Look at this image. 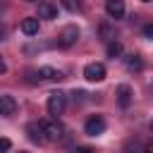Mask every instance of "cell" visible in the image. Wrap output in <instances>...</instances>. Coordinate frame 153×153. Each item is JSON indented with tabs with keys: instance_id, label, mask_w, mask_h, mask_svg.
Segmentation results:
<instances>
[{
	"instance_id": "15",
	"label": "cell",
	"mask_w": 153,
	"mask_h": 153,
	"mask_svg": "<svg viewBox=\"0 0 153 153\" xmlns=\"http://www.w3.org/2000/svg\"><path fill=\"white\" fill-rule=\"evenodd\" d=\"M127 67H129V69H134V72H139V69L143 67V62H141V57H139V55H129V57H127Z\"/></svg>"
},
{
	"instance_id": "5",
	"label": "cell",
	"mask_w": 153,
	"mask_h": 153,
	"mask_svg": "<svg viewBox=\"0 0 153 153\" xmlns=\"http://www.w3.org/2000/svg\"><path fill=\"white\" fill-rule=\"evenodd\" d=\"M84 131L88 134V136H100L103 131H105V120L103 117H88L86 120V124H84Z\"/></svg>"
},
{
	"instance_id": "23",
	"label": "cell",
	"mask_w": 153,
	"mask_h": 153,
	"mask_svg": "<svg viewBox=\"0 0 153 153\" xmlns=\"http://www.w3.org/2000/svg\"><path fill=\"white\" fill-rule=\"evenodd\" d=\"M141 2H153V0H141Z\"/></svg>"
},
{
	"instance_id": "19",
	"label": "cell",
	"mask_w": 153,
	"mask_h": 153,
	"mask_svg": "<svg viewBox=\"0 0 153 153\" xmlns=\"http://www.w3.org/2000/svg\"><path fill=\"white\" fill-rule=\"evenodd\" d=\"M143 38L153 41V24H146V26H143Z\"/></svg>"
},
{
	"instance_id": "9",
	"label": "cell",
	"mask_w": 153,
	"mask_h": 153,
	"mask_svg": "<svg viewBox=\"0 0 153 153\" xmlns=\"http://www.w3.org/2000/svg\"><path fill=\"white\" fill-rule=\"evenodd\" d=\"M17 112V100L12 96H0V115L2 117H10Z\"/></svg>"
},
{
	"instance_id": "3",
	"label": "cell",
	"mask_w": 153,
	"mask_h": 153,
	"mask_svg": "<svg viewBox=\"0 0 153 153\" xmlns=\"http://www.w3.org/2000/svg\"><path fill=\"white\" fill-rule=\"evenodd\" d=\"M43 124V134H45V139H50V141H57V139H62V134H65V127L57 122V120H45V122H41Z\"/></svg>"
},
{
	"instance_id": "16",
	"label": "cell",
	"mask_w": 153,
	"mask_h": 153,
	"mask_svg": "<svg viewBox=\"0 0 153 153\" xmlns=\"http://www.w3.org/2000/svg\"><path fill=\"white\" fill-rule=\"evenodd\" d=\"M62 7L67 12H79L81 10V0H62Z\"/></svg>"
},
{
	"instance_id": "6",
	"label": "cell",
	"mask_w": 153,
	"mask_h": 153,
	"mask_svg": "<svg viewBox=\"0 0 153 153\" xmlns=\"http://www.w3.org/2000/svg\"><path fill=\"white\" fill-rule=\"evenodd\" d=\"M38 17L41 19H57V7L50 0H43V2H38Z\"/></svg>"
},
{
	"instance_id": "20",
	"label": "cell",
	"mask_w": 153,
	"mask_h": 153,
	"mask_svg": "<svg viewBox=\"0 0 153 153\" xmlns=\"http://www.w3.org/2000/svg\"><path fill=\"white\" fill-rule=\"evenodd\" d=\"M76 153H96V151H93V148H88V146H79V148H76Z\"/></svg>"
},
{
	"instance_id": "1",
	"label": "cell",
	"mask_w": 153,
	"mask_h": 153,
	"mask_svg": "<svg viewBox=\"0 0 153 153\" xmlns=\"http://www.w3.org/2000/svg\"><path fill=\"white\" fill-rule=\"evenodd\" d=\"M79 29L74 26V24H69V26H65L62 31H60V36H57V45H62V48H69V45H74L76 41H79Z\"/></svg>"
},
{
	"instance_id": "12",
	"label": "cell",
	"mask_w": 153,
	"mask_h": 153,
	"mask_svg": "<svg viewBox=\"0 0 153 153\" xmlns=\"http://www.w3.org/2000/svg\"><path fill=\"white\" fill-rule=\"evenodd\" d=\"M38 76L45 79V81H60V79H65V74L60 69H55V67H41L38 69Z\"/></svg>"
},
{
	"instance_id": "14",
	"label": "cell",
	"mask_w": 153,
	"mask_h": 153,
	"mask_svg": "<svg viewBox=\"0 0 153 153\" xmlns=\"http://www.w3.org/2000/svg\"><path fill=\"white\" fill-rule=\"evenodd\" d=\"M122 55V43L120 41H110V45H108V57H120Z\"/></svg>"
},
{
	"instance_id": "7",
	"label": "cell",
	"mask_w": 153,
	"mask_h": 153,
	"mask_svg": "<svg viewBox=\"0 0 153 153\" xmlns=\"http://www.w3.org/2000/svg\"><path fill=\"white\" fill-rule=\"evenodd\" d=\"M115 93H117V103H120L122 108H129V105H131V86H129V84H120Z\"/></svg>"
},
{
	"instance_id": "24",
	"label": "cell",
	"mask_w": 153,
	"mask_h": 153,
	"mask_svg": "<svg viewBox=\"0 0 153 153\" xmlns=\"http://www.w3.org/2000/svg\"><path fill=\"white\" fill-rule=\"evenodd\" d=\"M26 2H38V0H26Z\"/></svg>"
},
{
	"instance_id": "13",
	"label": "cell",
	"mask_w": 153,
	"mask_h": 153,
	"mask_svg": "<svg viewBox=\"0 0 153 153\" xmlns=\"http://www.w3.org/2000/svg\"><path fill=\"white\" fill-rule=\"evenodd\" d=\"M19 29H22L24 36H36V33H38V19H36V17H26Z\"/></svg>"
},
{
	"instance_id": "8",
	"label": "cell",
	"mask_w": 153,
	"mask_h": 153,
	"mask_svg": "<svg viewBox=\"0 0 153 153\" xmlns=\"http://www.w3.org/2000/svg\"><path fill=\"white\" fill-rule=\"evenodd\" d=\"M105 12H108V17H112V19H122V17H124V2H122V0H108Z\"/></svg>"
},
{
	"instance_id": "2",
	"label": "cell",
	"mask_w": 153,
	"mask_h": 153,
	"mask_svg": "<svg viewBox=\"0 0 153 153\" xmlns=\"http://www.w3.org/2000/svg\"><path fill=\"white\" fill-rule=\"evenodd\" d=\"M65 103H67V96H65V93H60V91L50 93V98H48V112H50L53 117L62 115V110H65Z\"/></svg>"
},
{
	"instance_id": "21",
	"label": "cell",
	"mask_w": 153,
	"mask_h": 153,
	"mask_svg": "<svg viewBox=\"0 0 153 153\" xmlns=\"http://www.w3.org/2000/svg\"><path fill=\"white\" fill-rule=\"evenodd\" d=\"M2 72H7V67H5V62H2V55H0V74Z\"/></svg>"
},
{
	"instance_id": "25",
	"label": "cell",
	"mask_w": 153,
	"mask_h": 153,
	"mask_svg": "<svg viewBox=\"0 0 153 153\" xmlns=\"http://www.w3.org/2000/svg\"><path fill=\"white\" fill-rule=\"evenodd\" d=\"M22 153H29V151H22Z\"/></svg>"
},
{
	"instance_id": "22",
	"label": "cell",
	"mask_w": 153,
	"mask_h": 153,
	"mask_svg": "<svg viewBox=\"0 0 153 153\" xmlns=\"http://www.w3.org/2000/svg\"><path fill=\"white\" fill-rule=\"evenodd\" d=\"M2 38H5V29H0V41H2Z\"/></svg>"
},
{
	"instance_id": "17",
	"label": "cell",
	"mask_w": 153,
	"mask_h": 153,
	"mask_svg": "<svg viewBox=\"0 0 153 153\" xmlns=\"http://www.w3.org/2000/svg\"><path fill=\"white\" fill-rule=\"evenodd\" d=\"M100 36H103L105 41H112V38H115V33H112L110 26H100Z\"/></svg>"
},
{
	"instance_id": "11",
	"label": "cell",
	"mask_w": 153,
	"mask_h": 153,
	"mask_svg": "<svg viewBox=\"0 0 153 153\" xmlns=\"http://www.w3.org/2000/svg\"><path fill=\"white\" fill-rule=\"evenodd\" d=\"M127 153H153V143H146V141H129L127 143V148H124Z\"/></svg>"
},
{
	"instance_id": "18",
	"label": "cell",
	"mask_w": 153,
	"mask_h": 153,
	"mask_svg": "<svg viewBox=\"0 0 153 153\" xmlns=\"http://www.w3.org/2000/svg\"><path fill=\"white\" fill-rule=\"evenodd\" d=\"M12 148V141L7 139V136H0V153H5V151H10Z\"/></svg>"
},
{
	"instance_id": "4",
	"label": "cell",
	"mask_w": 153,
	"mask_h": 153,
	"mask_svg": "<svg viewBox=\"0 0 153 153\" xmlns=\"http://www.w3.org/2000/svg\"><path fill=\"white\" fill-rule=\"evenodd\" d=\"M84 76L88 81H103L105 79V65L103 62H88L84 67Z\"/></svg>"
},
{
	"instance_id": "10",
	"label": "cell",
	"mask_w": 153,
	"mask_h": 153,
	"mask_svg": "<svg viewBox=\"0 0 153 153\" xmlns=\"http://www.w3.org/2000/svg\"><path fill=\"white\" fill-rule=\"evenodd\" d=\"M26 131H29V139L31 141H36V143H43L45 141V134H43V124L41 122H31L26 127Z\"/></svg>"
}]
</instances>
